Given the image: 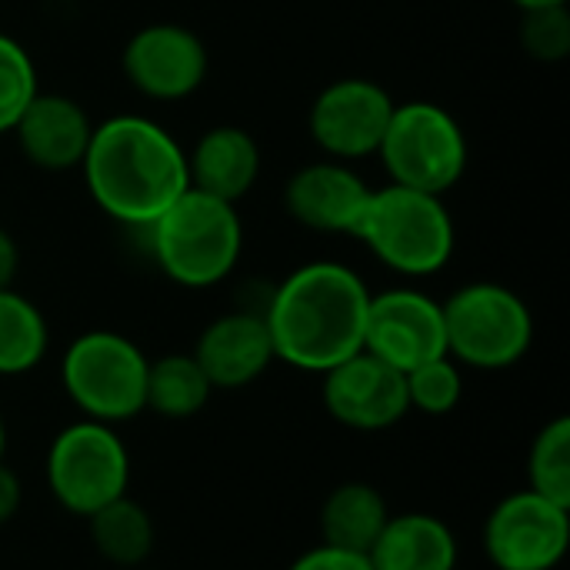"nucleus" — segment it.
I'll return each instance as SVG.
<instances>
[{
    "mask_svg": "<svg viewBox=\"0 0 570 570\" xmlns=\"http://www.w3.org/2000/svg\"><path fill=\"white\" fill-rule=\"evenodd\" d=\"M87 521L90 531V544L94 551L110 564L120 570H137L144 568V561L154 554V518L150 511L134 501L130 494L114 498L110 504L97 508Z\"/></svg>",
    "mask_w": 570,
    "mask_h": 570,
    "instance_id": "20",
    "label": "nucleus"
},
{
    "mask_svg": "<svg viewBox=\"0 0 570 570\" xmlns=\"http://www.w3.org/2000/svg\"><path fill=\"white\" fill-rule=\"evenodd\" d=\"M287 570H374L367 554H354V551H341L331 544H317L311 551H304Z\"/></svg>",
    "mask_w": 570,
    "mask_h": 570,
    "instance_id": "27",
    "label": "nucleus"
},
{
    "mask_svg": "<svg viewBox=\"0 0 570 570\" xmlns=\"http://www.w3.org/2000/svg\"><path fill=\"white\" fill-rule=\"evenodd\" d=\"M371 197L367 180L344 160H314L284 184V210L294 224L317 234H351Z\"/></svg>",
    "mask_w": 570,
    "mask_h": 570,
    "instance_id": "14",
    "label": "nucleus"
},
{
    "mask_svg": "<svg viewBox=\"0 0 570 570\" xmlns=\"http://www.w3.org/2000/svg\"><path fill=\"white\" fill-rule=\"evenodd\" d=\"M377 157L397 187L444 197L468 170V134L461 120L434 100L394 104Z\"/></svg>",
    "mask_w": 570,
    "mask_h": 570,
    "instance_id": "7",
    "label": "nucleus"
},
{
    "mask_svg": "<svg viewBox=\"0 0 570 570\" xmlns=\"http://www.w3.org/2000/svg\"><path fill=\"white\" fill-rule=\"evenodd\" d=\"M20 504H23V484L17 471L7 461H0V528L17 518Z\"/></svg>",
    "mask_w": 570,
    "mask_h": 570,
    "instance_id": "28",
    "label": "nucleus"
},
{
    "mask_svg": "<svg viewBox=\"0 0 570 570\" xmlns=\"http://www.w3.org/2000/svg\"><path fill=\"white\" fill-rule=\"evenodd\" d=\"M137 570H144V568H137Z\"/></svg>",
    "mask_w": 570,
    "mask_h": 570,
    "instance_id": "32",
    "label": "nucleus"
},
{
    "mask_svg": "<svg viewBox=\"0 0 570 570\" xmlns=\"http://www.w3.org/2000/svg\"><path fill=\"white\" fill-rule=\"evenodd\" d=\"M190 354L204 367L214 391H240L257 377H264L267 367L277 361L264 311H247V307L214 317L200 331Z\"/></svg>",
    "mask_w": 570,
    "mask_h": 570,
    "instance_id": "15",
    "label": "nucleus"
},
{
    "mask_svg": "<svg viewBox=\"0 0 570 570\" xmlns=\"http://www.w3.org/2000/svg\"><path fill=\"white\" fill-rule=\"evenodd\" d=\"M321 377L327 414L351 431H387L411 414L404 374L367 351H357Z\"/></svg>",
    "mask_w": 570,
    "mask_h": 570,
    "instance_id": "13",
    "label": "nucleus"
},
{
    "mask_svg": "<svg viewBox=\"0 0 570 570\" xmlns=\"http://www.w3.org/2000/svg\"><path fill=\"white\" fill-rule=\"evenodd\" d=\"M528 491L570 508V417L544 424L528 451Z\"/></svg>",
    "mask_w": 570,
    "mask_h": 570,
    "instance_id": "23",
    "label": "nucleus"
},
{
    "mask_svg": "<svg viewBox=\"0 0 570 570\" xmlns=\"http://www.w3.org/2000/svg\"><path fill=\"white\" fill-rule=\"evenodd\" d=\"M187 177L190 187L237 204L261 177V144L237 124H217L187 150Z\"/></svg>",
    "mask_w": 570,
    "mask_h": 570,
    "instance_id": "17",
    "label": "nucleus"
},
{
    "mask_svg": "<svg viewBox=\"0 0 570 570\" xmlns=\"http://www.w3.org/2000/svg\"><path fill=\"white\" fill-rule=\"evenodd\" d=\"M50 347L43 311L13 287L0 291V377L30 374Z\"/></svg>",
    "mask_w": 570,
    "mask_h": 570,
    "instance_id": "22",
    "label": "nucleus"
},
{
    "mask_svg": "<svg viewBox=\"0 0 570 570\" xmlns=\"http://www.w3.org/2000/svg\"><path fill=\"white\" fill-rule=\"evenodd\" d=\"M10 134L30 167L63 174L80 170L94 124L83 104H77L73 97L37 90V97L23 107Z\"/></svg>",
    "mask_w": 570,
    "mask_h": 570,
    "instance_id": "16",
    "label": "nucleus"
},
{
    "mask_svg": "<svg viewBox=\"0 0 570 570\" xmlns=\"http://www.w3.org/2000/svg\"><path fill=\"white\" fill-rule=\"evenodd\" d=\"M7 454V428H3V417H0V461Z\"/></svg>",
    "mask_w": 570,
    "mask_h": 570,
    "instance_id": "31",
    "label": "nucleus"
},
{
    "mask_svg": "<svg viewBox=\"0 0 570 570\" xmlns=\"http://www.w3.org/2000/svg\"><path fill=\"white\" fill-rule=\"evenodd\" d=\"M150 357L117 331H83L60 361V381L73 407L100 424H124L147 411Z\"/></svg>",
    "mask_w": 570,
    "mask_h": 570,
    "instance_id": "6",
    "label": "nucleus"
},
{
    "mask_svg": "<svg viewBox=\"0 0 570 570\" xmlns=\"http://www.w3.org/2000/svg\"><path fill=\"white\" fill-rule=\"evenodd\" d=\"M387 518H391V508L374 484L347 481V484L334 488L321 504V518H317L321 544L367 554L374 548V541L381 538Z\"/></svg>",
    "mask_w": 570,
    "mask_h": 570,
    "instance_id": "19",
    "label": "nucleus"
},
{
    "mask_svg": "<svg viewBox=\"0 0 570 570\" xmlns=\"http://www.w3.org/2000/svg\"><path fill=\"white\" fill-rule=\"evenodd\" d=\"M484 554L498 570H558L570 548V508L514 491L484 521Z\"/></svg>",
    "mask_w": 570,
    "mask_h": 570,
    "instance_id": "9",
    "label": "nucleus"
},
{
    "mask_svg": "<svg viewBox=\"0 0 570 570\" xmlns=\"http://www.w3.org/2000/svg\"><path fill=\"white\" fill-rule=\"evenodd\" d=\"M394 114V97L371 77H341L327 83L307 114L311 140L331 160L377 157L384 130Z\"/></svg>",
    "mask_w": 570,
    "mask_h": 570,
    "instance_id": "10",
    "label": "nucleus"
},
{
    "mask_svg": "<svg viewBox=\"0 0 570 570\" xmlns=\"http://www.w3.org/2000/svg\"><path fill=\"white\" fill-rule=\"evenodd\" d=\"M37 67L20 40L0 33V137L13 130L23 107L37 97Z\"/></svg>",
    "mask_w": 570,
    "mask_h": 570,
    "instance_id": "25",
    "label": "nucleus"
},
{
    "mask_svg": "<svg viewBox=\"0 0 570 570\" xmlns=\"http://www.w3.org/2000/svg\"><path fill=\"white\" fill-rule=\"evenodd\" d=\"M364 351L397 367L414 371L424 361L444 357V311L441 301L417 287H391L371 294L364 321Z\"/></svg>",
    "mask_w": 570,
    "mask_h": 570,
    "instance_id": "12",
    "label": "nucleus"
},
{
    "mask_svg": "<svg viewBox=\"0 0 570 570\" xmlns=\"http://www.w3.org/2000/svg\"><path fill=\"white\" fill-rule=\"evenodd\" d=\"M354 237L394 274L431 277L454 257V217L438 194L414 187H371Z\"/></svg>",
    "mask_w": 570,
    "mask_h": 570,
    "instance_id": "4",
    "label": "nucleus"
},
{
    "mask_svg": "<svg viewBox=\"0 0 570 570\" xmlns=\"http://www.w3.org/2000/svg\"><path fill=\"white\" fill-rule=\"evenodd\" d=\"M407 381V404L428 417H448L464 401V371L454 357H434L417 364L404 374Z\"/></svg>",
    "mask_w": 570,
    "mask_h": 570,
    "instance_id": "24",
    "label": "nucleus"
},
{
    "mask_svg": "<svg viewBox=\"0 0 570 570\" xmlns=\"http://www.w3.org/2000/svg\"><path fill=\"white\" fill-rule=\"evenodd\" d=\"M441 311L448 357L461 367L508 371L521 364L534 344V314L528 301L498 281L458 287L448 301H441Z\"/></svg>",
    "mask_w": 570,
    "mask_h": 570,
    "instance_id": "5",
    "label": "nucleus"
},
{
    "mask_svg": "<svg viewBox=\"0 0 570 570\" xmlns=\"http://www.w3.org/2000/svg\"><path fill=\"white\" fill-rule=\"evenodd\" d=\"M518 10H534V7H558V3H568V0H511Z\"/></svg>",
    "mask_w": 570,
    "mask_h": 570,
    "instance_id": "30",
    "label": "nucleus"
},
{
    "mask_svg": "<svg viewBox=\"0 0 570 570\" xmlns=\"http://www.w3.org/2000/svg\"><path fill=\"white\" fill-rule=\"evenodd\" d=\"M214 394L194 354H164L147 367V411L164 421L197 417Z\"/></svg>",
    "mask_w": 570,
    "mask_h": 570,
    "instance_id": "21",
    "label": "nucleus"
},
{
    "mask_svg": "<svg viewBox=\"0 0 570 570\" xmlns=\"http://www.w3.org/2000/svg\"><path fill=\"white\" fill-rule=\"evenodd\" d=\"M80 174L110 220L144 230L190 187L187 150L164 124L140 114L94 124Z\"/></svg>",
    "mask_w": 570,
    "mask_h": 570,
    "instance_id": "2",
    "label": "nucleus"
},
{
    "mask_svg": "<svg viewBox=\"0 0 570 570\" xmlns=\"http://www.w3.org/2000/svg\"><path fill=\"white\" fill-rule=\"evenodd\" d=\"M458 538L451 524L428 511L391 514L367 551L374 570H458Z\"/></svg>",
    "mask_w": 570,
    "mask_h": 570,
    "instance_id": "18",
    "label": "nucleus"
},
{
    "mask_svg": "<svg viewBox=\"0 0 570 570\" xmlns=\"http://www.w3.org/2000/svg\"><path fill=\"white\" fill-rule=\"evenodd\" d=\"M367 301L364 277L347 264L311 261L291 271L261 307L274 357L294 371L327 374L364 351Z\"/></svg>",
    "mask_w": 570,
    "mask_h": 570,
    "instance_id": "1",
    "label": "nucleus"
},
{
    "mask_svg": "<svg viewBox=\"0 0 570 570\" xmlns=\"http://www.w3.org/2000/svg\"><path fill=\"white\" fill-rule=\"evenodd\" d=\"M120 67L127 83L160 104L187 100L197 94L210 70L207 43L184 23L157 20L134 30L124 43Z\"/></svg>",
    "mask_w": 570,
    "mask_h": 570,
    "instance_id": "11",
    "label": "nucleus"
},
{
    "mask_svg": "<svg viewBox=\"0 0 570 570\" xmlns=\"http://www.w3.org/2000/svg\"><path fill=\"white\" fill-rule=\"evenodd\" d=\"M50 498L77 514L90 518L97 508L127 494L130 488V451L114 424L80 417L53 434L43 461Z\"/></svg>",
    "mask_w": 570,
    "mask_h": 570,
    "instance_id": "8",
    "label": "nucleus"
},
{
    "mask_svg": "<svg viewBox=\"0 0 570 570\" xmlns=\"http://www.w3.org/2000/svg\"><path fill=\"white\" fill-rule=\"evenodd\" d=\"M521 47L538 63H561L570 57V10L558 7H534L521 10Z\"/></svg>",
    "mask_w": 570,
    "mask_h": 570,
    "instance_id": "26",
    "label": "nucleus"
},
{
    "mask_svg": "<svg viewBox=\"0 0 570 570\" xmlns=\"http://www.w3.org/2000/svg\"><path fill=\"white\" fill-rule=\"evenodd\" d=\"M17 271H20V247L13 240V234L0 227V291L13 287Z\"/></svg>",
    "mask_w": 570,
    "mask_h": 570,
    "instance_id": "29",
    "label": "nucleus"
},
{
    "mask_svg": "<svg viewBox=\"0 0 570 570\" xmlns=\"http://www.w3.org/2000/svg\"><path fill=\"white\" fill-rule=\"evenodd\" d=\"M150 254L160 274L180 287L204 291L227 281L244 254L237 204L187 187L150 227Z\"/></svg>",
    "mask_w": 570,
    "mask_h": 570,
    "instance_id": "3",
    "label": "nucleus"
}]
</instances>
